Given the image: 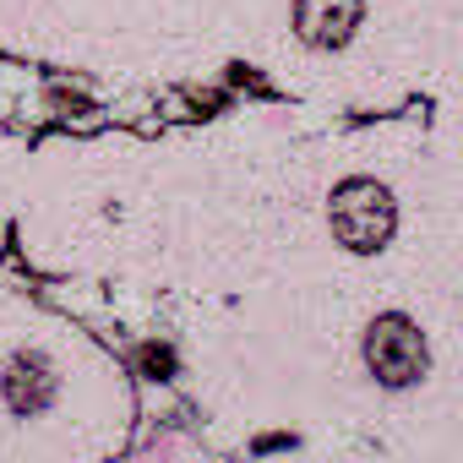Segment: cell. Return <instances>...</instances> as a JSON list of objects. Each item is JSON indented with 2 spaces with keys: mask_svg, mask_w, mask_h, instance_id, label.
Returning a JSON list of instances; mask_svg holds the SVG:
<instances>
[{
  "mask_svg": "<svg viewBox=\"0 0 463 463\" xmlns=\"http://www.w3.org/2000/svg\"><path fill=\"white\" fill-rule=\"evenodd\" d=\"M327 229L354 257H376L398 235V196L376 175H344L327 196Z\"/></svg>",
  "mask_w": 463,
  "mask_h": 463,
  "instance_id": "1",
  "label": "cell"
},
{
  "mask_svg": "<svg viewBox=\"0 0 463 463\" xmlns=\"http://www.w3.org/2000/svg\"><path fill=\"white\" fill-rule=\"evenodd\" d=\"M0 403H6L17 420H39L61 403V365L50 349H12L6 365H0Z\"/></svg>",
  "mask_w": 463,
  "mask_h": 463,
  "instance_id": "3",
  "label": "cell"
},
{
  "mask_svg": "<svg viewBox=\"0 0 463 463\" xmlns=\"http://www.w3.org/2000/svg\"><path fill=\"white\" fill-rule=\"evenodd\" d=\"M360 360L382 392H414L430 376V338L409 311H376L360 333Z\"/></svg>",
  "mask_w": 463,
  "mask_h": 463,
  "instance_id": "2",
  "label": "cell"
},
{
  "mask_svg": "<svg viewBox=\"0 0 463 463\" xmlns=\"http://www.w3.org/2000/svg\"><path fill=\"white\" fill-rule=\"evenodd\" d=\"M365 0H295V39L311 55H338L354 44Z\"/></svg>",
  "mask_w": 463,
  "mask_h": 463,
  "instance_id": "4",
  "label": "cell"
}]
</instances>
